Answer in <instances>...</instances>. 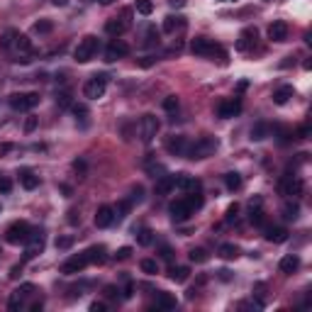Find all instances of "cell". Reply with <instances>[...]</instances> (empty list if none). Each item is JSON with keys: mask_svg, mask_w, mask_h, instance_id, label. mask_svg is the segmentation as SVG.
Here are the masks:
<instances>
[{"mask_svg": "<svg viewBox=\"0 0 312 312\" xmlns=\"http://www.w3.org/2000/svg\"><path fill=\"white\" fill-rule=\"evenodd\" d=\"M298 215H300V205L298 202H293V200H288L285 205H283V217L285 220H298Z\"/></svg>", "mask_w": 312, "mask_h": 312, "instance_id": "e575fe53", "label": "cell"}, {"mask_svg": "<svg viewBox=\"0 0 312 312\" xmlns=\"http://www.w3.org/2000/svg\"><path fill=\"white\" fill-rule=\"evenodd\" d=\"M51 27H54V24L49 22V20H39V22H34V32L37 34H49L51 32Z\"/></svg>", "mask_w": 312, "mask_h": 312, "instance_id": "f6af8a7d", "label": "cell"}, {"mask_svg": "<svg viewBox=\"0 0 312 312\" xmlns=\"http://www.w3.org/2000/svg\"><path fill=\"white\" fill-rule=\"evenodd\" d=\"M220 142L215 137H200L195 142L188 144V151H186V159H193V161H200V159H207V156H215Z\"/></svg>", "mask_w": 312, "mask_h": 312, "instance_id": "7a4b0ae2", "label": "cell"}, {"mask_svg": "<svg viewBox=\"0 0 312 312\" xmlns=\"http://www.w3.org/2000/svg\"><path fill=\"white\" fill-rule=\"evenodd\" d=\"M73 115H76V120L83 124V127L88 124V108H86V105H73Z\"/></svg>", "mask_w": 312, "mask_h": 312, "instance_id": "60d3db41", "label": "cell"}, {"mask_svg": "<svg viewBox=\"0 0 312 312\" xmlns=\"http://www.w3.org/2000/svg\"><path fill=\"white\" fill-rule=\"evenodd\" d=\"M171 190H173V176L164 173L156 178V195H168Z\"/></svg>", "mask_w": 312, "mask_h": 312, "instance_id": "4dcf8cb0", "label": "cell"}, {"mask_svg": "<svg viewBox=\"0 0 312 312\" xmlns=\"http://www.w3.org/2000/svg\"><path fill=\"white\" fill-rule=\"evenodd\" d=\"M129 15H132V12H129V10H124L122 15H120V17H110V20L105 22V32L110 34L112 39L122 37V34L127 32V27H129V20H127Z\"/></svg>", "mask_w": 312, "mask_h": 312, "instance_id": "9c48e42d", "label": "cell"}, {"mask_svg": "<svg viewBox=\"0 0 312 312\" xmlns=\"http://www.w3.org/2000/svg\"><path fill=\"white\" fill-rule=\"evenodd\" d=\"M112 222H115V207H110V205H100L98 212H95V227L105 229V227H110Z\"/></svg>", "mask_w": 312, "mask_h": 312, "instance_id": "44dd1931", "label": "cell"}, {"mask_svg": "<svg viewBox=\"0 0 312 312\" xmlns=\"http://www.w3.org/2000/svg\"><path fill=\"white\" fill-rule=\"evenodd\" d=\"M34 127H37V117H27V122H24V129H27V132H32Z\"/></svg>", "mask_w": 312, "mask_h": 312, "instance_id": "680465c9", "label": "cell"}, {"mask_svg": "<svg viewBox=\"0 0 312 312\" xmlns=\"http://www.w3.org/2000/svg\"><path fill=\"white\" fill-rule=\"evenodd\" d=\"M256 39H258V32H256V30H254V27H246V30H242V34H239L237 49H239V51H249V49H254Z\"/></svg>", "mask_w": 312, "mask_h": 312, "instance_id": "ac0fdd59", "label": "cell"}, {"mask_svg": "<svg viewBox=\"0 0 312 312\" xmlns=\"http://www.w3.org/2000/svg\"><path fill=\"white\" fill-rule=\"evenodd\" d=\"M190 51L195 56H215V54H224L220 46L215 44L212 39H207V37H195L193 42H190Z\"/></svg>", "mask_w": 312, "mask_h": 312, "instance_id": "ba28073f", "label": "cell"}, {"mask_svg": "<svg viewBox=\"0 0 312 312\" xmlns=\"http://www.w3.org/2000/svg\"><path fill=\"white\" fill-rule=\"evenodd\" d=\"M298 266H300V258L295 256V254H288V256H283L280 258V273H285V276H290V273H295L298 271Z\"/></svg>", "mask_w": 312, "mask_h": 312, "instance_id": "d4e9b609", "label": "cell"}, {"mask_svg": "<svg viewBox=\"0 0 312 312\" xmlns=\"http://www.w3.org/2000/svg\"><path fill=\"white\" fill-rule=\"evenodd\" d=\"M0 46L15 56V61H22V64L32 61V42H30L27 34H20L17 30H5L3 39H0Z\"/></svg>", "mask_w": 312, "mask_h": 312, "instance_id": "6da1fadb", "label": "cell"}, {"mask_svg": "<svg viewBox=\"0 0 312 312\" xmlns=\"http://www.w3.org/2000/svg\"><path fill=\"white\" fill-rule=\"evenodd\" d=\"M188 139L183 137V134H173V137H168L166 139V151L173 156H186V151H188Z\"/></svg>", "mask_w": 312, "mask_h": 312, "instance_id": "e0dca14e", "label": "cell"}, {"mask_svg": "<svg viewBox=\"0 0 312 312\" xmlns=\"http://www.w3.org/2000/svg\"><path fill=\"white\" fill-rule=\"evenodd\" d=\"M168 212H171V220L173 222H186V220H190V215H193V210H190V205L186 202V198H180V200L171 202V207H168Z\"/></svg>", "mask_w": 312, "mask_h": 312, "instance_id": "2e32d148", "label": "cell"}, {"mask_svg": "<svg viewBox=\"0 0 312 312\" xmlns=\"http://www.w3.org/2000/svg\"><path fill=\"white\" fill-rule=\"evenodd\" d=\"M86 256H88V264H105V258H108V249L102 244H95L86 249Z\"/></svg>", "mask_w": 312, "mask_h": 312, "instance_id": "cb8c5ba5", "label": "cell"}, {"mask_svg": "<svg viewBox=\"0 0 312 312\" xmlns=\"http://www.w3.org/2000/svg\"><path fill=\"white\" fill-rule=\"evenodd\" d=\"M264 237L271 244H283V242H288V229L285 227H271V224H266L264 227Z\"/></svg>", "mask_w": 312, "mask_h": 312, "instance_id": "d6986e66", "label": "cell"}, {"mask_svg": "<svg viewBox=\"0 0 312 312\" xmlns=\"http://www.w3.org/2000/svg\"><path fill=\"white\" fill-rule=\"evenodd\" d=\"M34 290H37V288H34L32 283H22V285H20L17 290H12L10 300H8V310H10V312H17L24 305V300H27V298H30V295L34 293Z\"/></svg>", "mask_w": 312, "mask_h": 312, "instance_id": "30bf717a", "label": "cell"}, {"mask_svg": "<svg viewBox=\"0 0 312 312\" xmlns=\"http://www.w3.org/2000/svg\"><path fill=\"white\" fill-rule=\"evenodd\" d=\"M268 137V124L266 122H258L254 129H251V139L254 142H261V139H266Z\"/></svg>", "mask_w": 312, "mask_h": 312, "instance_id": "8d00e7d4", "label": "cell"}, {"mask_svg": "<svg viewBox=\"0 0 312 312\" xmlns=\"http://www.w3.org/2000/svg\"><path fill=\"white\" fill-rule=\"evenodd\" d=\"M183 27H186V17H180V15H168L166 22H164V32L173 34L176 30H183Z\"/></svg>", "mask_w": 312, "mask_h": 312, "instance_id": "f1b7e54d", "label": "cell"}, {"mask_svg": "<svg viewBox=\"0 0 312 312\" xmlns=\"http://www.w3.org/2000/svg\"><path fill=\"white\" fill-rule=\"evenodd\" d=\"M12 190V183L10 178H5V176H0V193H10Z\"/></svg>", "mask_w": 312, "mask_h": 312, "instance_id": "f5cc1de1", "label": "cell"}, {"mask_svg": "<svg viewBox=\"0 0 312 312\" xmlns=\"http://www.w3.org/2000/svg\"><path fill=\"white\" fill-rule=\"evenodd\" d=\"M105 307H108L105 302H93V305H90V312H102Z\"/></svg>", "mask_w": 312, "mask_h": 312, "instance_id": "94428289", "label": "cell"}, {"mask_svg": "<svg viewBox=\"0 0 312 312\" xmlns=\"http://www.w3.org/2000/svg\"><path fill=\"white\" fill-rule=\"evenodd\" d=\"M188 256H190V261H193V264H205V261L210 258V254H207L205 249H190Z\"/></svg>", "mask_w": 312, "mask_h": 312, "instance_id": "ab89813d", "label": "cell"}, {"mask_svg": "<svg viewBox=\"0 0 312 312\" xmlns=\"http://www.w3.org/2000/svg\"><path fill=\"white\" fill-rule=\"evenodd\" d=\"M56 105L59 108H68L71 105V90H59L56 93Z\"/></svg>", "mask_w": 312, "mask_h": 312, "instance_id": "7bdbcfd3", "label": "cell"}, {"mask_svg": "<svg viewBox=\"0 0 312 312\" xmlns=\"http://www.w3.org/2000/svg\"><path fill=\"white\" fill-rule=\"evenodd\" d=\"M15 149V144H0V156H8Z\"/></svg>", "mask_w": 312, "mask_h": 312, "instance_id": "91938a15", "label": "cell"}, {"mask_svg": "<svg viewBox=\"0 0 312 312\" xmlns=\"http://www.w3.org/2000/svg\"><path fill=\"white\" fill-rule=\"evenodd\" d=\"M176 305H178V300L171 295V293H156V307L159 310H176Z\"/></svg>", "mask_w": 312, "mask_h": 312, "instance_id": "484cf974", "label": "cell"}, {"mask_svg": "<svg viewBox=\"0 0 312 312\" xmlns=\"http://www.w3.org/2000/svg\"><path fill=\"white\" fill-rule=\"evenodd\" d=\"M30 234H32V227L27 222H12L5 232V242L8 244H24L30 239Z\"/></svg>", "mask_w": 312, "mask_h": 312, "instance_id": "52a82bcc", "label": "cell"}, {"mask_svg": "<svg viewBox=\"0 0 312 312\" xmlns=\"http://www.w3.org/2000/svg\"><path fill=\"white\" fill-rule=\"evenodd\" d=\"M142 198H144V188L142 186H137V188H132V195H129V202H142Z\"/></svg>", "mask_w": 312, "mask_h": 312, "instance_id": "681fc988", "label": "cell"}, {"mask_svg": "<svg viewBox=\"0 0 312 312\" xmlns=\"http://www.w3.org/2000/svg\"><path fill=\"white\" fill-rule=\"evenodd\" d=\"M129 254H132V249H129V246H122V249H120L115 256L120 258V261H124V258H129Z\"/></svg>", "mask_w": 312, "mask_h": 312, "instance_id": "11a10c76", "label": "cell"}, {"mask_svg": "<svg viewBox=\"0 0 312 312\" xmlns=\"http://www.w3.org/2000/svg\"><path fill=\"white\" fill-rule=\"evenodd\" d=\"M0 212H3V205H0Z\"/></svg>", "mask_w": 312, "mask_h": 312, "instance_id": "003e7915", "label": "cell"}, {"mask_svg": "<svg viewBox=\"0 0 312 312\" xmlns=\"http://www.w3.org/2000/svg\"><path fill=\"white\" fill-rule=\"evenodd\" d=\"M105 90H108V76L105 73H95V76H90L86 81V86H83V95L88 98V100H98L105 95Z\"/></svg>", "mask_w": 312, "mask_h": 312, "instance_id": "277c9868", "label": "cell"}, {"mask_svg": "<svg viewBox=\"0 0 312 312\" xmlns=\"http://www.w3.org/2000/svg\"><path fill=\"white\" fill-rule=\"evenodd\" d=\"M178 105H180L178 95H168L166 100H164V110H166V112H176V110H178Z\"/></svg>", "mask_w": 312, "mask_h": 312, "instance_id": "ee69618b", "label": "cell"}, {"mask_svg": "<svg viewBox=\"0 0 312 312\" xmlns=\"http://www.w3.org/2000/svg\"><path fill=\"white\" fill-rule=\"evenodd\" d=\"M159 127H161V122H159V117H156V115H144V117L139 120V124H137L139 139H142L144 144H151V142H154V137L159 134Z\"/></svg>", "mask_w": 312, "mask_h": 312, "instance_id": "5b68a950", "label": "cell"}, {"mask_svg": "<svg viewBox=\"0 0 312 312\" xmlns=\"http://www.w3.org/2000/svg\"><path fill=\"white\" fill-rule=\"evenodd\" d=\"M190 276V271L186 266H171L168 268V278L173 280V283H186Z\"/></svg>", "mask_w": 312, "mask_h": 312, "instance_id": "1f68e13d", "label": "cell"}, {"mask_svg": "<svg viewBox=\"0 0 312 312\" xmlns=\"http://www.w3.org/2000/svg\"><path fill=\"white\" fill-rule=\"evenodd\" d=\"M161 258H166V261H173V251H171V246H161Z\"/></svg>", "mask_w": 312, "mask_h": 312, "instance_id": "9f6ffc18", "label": "cell"}, {"mask_svg": "<svg viewBox=\"0 0 312 312\" xmlns=\"http://www.w3.org/2000/svg\"><path fill=\"white\" fill-rule=\"evenodd\" d=\"M142 271L144 273H149V276H154V273H159V261L156 258H142Z\"/></svg>", "mask_w": 312, "mask_h": 312, "instance_id": "74e56055", "label": "cell"}, {"mask_svg": "<svg viewBox=\"0 0 312 312\" xmlns=\"http://www.w3.org/2000/svg\"><path fill=\"white\" fill-rule=\"evenodd\" d=\"M237 215H239V205L234 202V205H229V207H227V217H224V222H227V224L237 222Z\"/></svg>", "mask_w": 312, "mask_h": 312, "instance_id": "bcb514c9", "label": "cell"}, {"mask_svg": "<svg viewBox=\"0 0 312 312\" xmlns=\"http://www.w3.org/2000/svg\"><path fill=\"white\" fill-rule=\"evenodd\" d=\"M71 242H73L71 237H61V239H56V249H68Z\"/></svg>", "mask_w": 312, "mask_h": 312, "instance_id": "db71d44e", "label": "cell"}, {"mask_svg": "<svg viewBox=\"0 0 312 312\" xmlns=\"http://www.w3.org/2000/svg\"><path fill=\"white\" fill-rule=\"evenodd\" d=\"M129 54V44L124 42V39H112L108 49H105V61H117V59H124V56Z\"/></svg>", "mask_w": 312, "mask_h": 312, "instance_id": "4fadbf2b", "label": "cell"}, {"mask_svg": "<svg viewBox=\"0 0 312 312\" xmlns=\"http://www.w3.org/2000/svg\"><path fill=\"white\" fill-rule=\"evenodd\" d=\"M249 220H251V224H256V227H266V212L261 210V198H256V200H251V210H249Z\"/></svg>", "mask_w": 312, "mask_h": 312, "instance_id": "7402d4cb", "label": "cell"}, {"mask_svg": "<svg viewBox=\"0 0 312 312\" xmlns=\"http://www.w3.org/2000/svg\"><path fill=\"white\" fill-rule=\"evenodd\" d=\"M293 95H295V88H293V86H280V88L273 90V102H276V105H285Z\"/></svg>", "mask_w": 312, "mask_h": 312, "instance_id": "4316f807", "label": "cell"}, {"mask_svg": "<svg viewBox=\"0 0 312 312\" xmlns=\"http://www.w3.org/2000/svg\"><path fill=\"white\" fill-rule=\"evenodd\" d=\"M224 186L232 190V193H234V190H239V188H242V176H239L237 171H229V173H224Z\"/></svg>", "mask_w": 312, "mask_h": 312, "instance_id": "836d02e7", "label": "cell"}, {"mask_svg": "<svg viewBox=\"0 0 312 312\" xmlns=\"http://www.w3.org/2000/svg\"><path fill=\"white\" fill-rule=\"evenodd\" d=\"M10 108L17 112H30L32 108L39 105V93H15L10 95Z\"/></svg>", "mask_w": 312, "mask_h": 312, "instance_id": "8992f818", "label": "cell"}, {"mask_svg": "<svg viewBox=\"0 0 312 312\" xmlns=\"http://www.w3.org/2000/svg\"><path fill=\"white\" fill-rule=\"evenodd\" d=\"M186 202L190 205V210H200L202 205H205V195H202V190H190V193H186Z\"/></svg>", "mask_w": 312, "mask_h": 312, "instance_id": "f546056e", "label": "cell"}, {"mask_svg": "<svg viewBox=\"0 0 312 312\" xmlns=\"http://www.w3.org/2000/svg\"><path fill=\"white\" fill-rule=\"evenodd\" d=\"M151 242H154V232H151L149 227H139V229H137V244L149 246Z\"/></svg>", "mask_w": 312, "mask_h": 312, "instance_id": "d6a6232c", "label": "cell"}, {"mask_svg": "<svg viewBox=\"0 0 312 312\" xmlns=\"http://www.w3.org/2000/svg\"><path fill=\"white\" fill-rule=\"evenodd\" d=\"M173 188H180L183 193H190V190L200 188V180L188 176V173H178V176H173Z\"/></svg>", "mask_w": 312, "mask_h": 312, "instance_id": "ffe728a7", "label": "cell"}, {"mask_svg": "<svg viewBox=\"0 0 312 312\" xmlns=\"http://www.w3.org/2000/svg\"><path fill=\"white\" fill-rule=\"evenodd\" d=\"M278 188L283 195H288V198H298L302 193V180L298 178V176H290V173H285L283 178H280Z\"/></svg>", "mask_w": 312, "mask_h": 312, "instance_id": "7c38bea8", "label": "cell"}, {"mask_svg": "<svg viewBox=\"0 0 312 312\" xmlns=\"http://www.w3.org/2000/svg\"><path fill=\"white\" fill-rule=\"evenodd\" d=\"M239 112H242V100L239 98H227V100H220V105H217V117H222V120L237 117Z\"/></svg>", "mask_w": 312, "mask_h": 312, "instance_id": "5bb4252c", "label": "cell"}, {"mask_svg": "<svg viewBox=\"0 0 312 312\" xmlns=\"http://www.w3.org/2000/svg\"><path fill=\"white\" fill-rule=\"evenodd\" d=\"M102 5H112V3H115V0H100Z\"/></svg>", "mask_w": 312, "mask_h": 312, "instance_id": "03108f58", "label": "cell"}, {"mask_svg": "<svg viewBox=\"0 0 312 312\" xmlns=\"http://www.w3.org/2000/svg\"><path fill=\"white\" fill-rule=\"evenodd\" d=\"M159 44V32H156V27H149L146 30V46H154Z\"/></svg>", "mask_w": 312, "mask_h": 312, "instance_id": "c3c4849f", "label": "cell"}, {"mask_svg": "<svg viewBox=\"0 0 312 312\" xmlns=\"http://www.w3.org/2000/svg\"><path fill=\"white\" fill-rule=\"evenodd\" d=\"M66 3H68V0H54V5H56V8H64Z\"/></svg>", "mask_w": 312, "mask_h": 312, "instance_id": "e7e4bbea", "label": "cell"}, {"mask_svg": "<svg viewBox=\"0 0 312 312\" xmlns=\"http://www.w3.org/2000/svg\"><path fill=\"white\" fill-rule=\"evenodd\" d=\"M117 293H120V288H117V285H105V298L115 300V298H117Z\"/></svg>", "mask_w": 312, "mask_h": 312, "instance_id": "816d5d0a", "label": "cell"}, {"mask_svg": "<svg viewBox=\"0 0 312 312\" xmlns=\"http://www.w3.org/2000/svg\"><path fill=\"white\" fill-rule=\"evenodd\" d=\"M20 271H22V266H15L12 268V273H10V278H17V276H20Z\"/></svg>", "mask_w": 312, "mask_h": 312, "instance_id": "6125c7cd", "label": "cell"}, {"mask_svg": "<svg viewBox=\"0 0 312 312\" xmlns=\"http://www.w3.org/2000/svg\"><path fill=\"white\" fill-rule=\"evenodd\" d=\"M268 39H273V42H285V39H288V22L276 20V22L268 27Z\"/></svg>", "mask_w": 312, "mask_h": 312, "instance_id": "603a6c76", "label": "cell"}, {"mask_svg": "<svg viewBox=\"0 0 312 312\" xmlns=\"http://www.w3.org/2000/svg\"><path fill=\"white\" fill-rule=\"evenodd\" d=\"M24 244H27V249H24V261H30V258H34L42 249H44V232H42V229H32L30 239H27Z\"/></svg>", "mask_w": 312, "mask_h": 312, "instance_id": "8fae6325", "label": "cell"}, {"mask_svg": "<svg viewBox=\"0 0 312 312\" xmlns=\"http://www.w3.org/2000/svg\"><path fill=\"white\" fill-rule=\"evenodd\" d=\"M98 49H100V42H98V37L88 34V37H83V39L78 42V46H76V51H73V56H76L78 64H88L90 59L98 54Z\"/></svg>", "mask_w": 312, "mask_h": 312, "instance_id": "3957f363", "label": "cell"}, {"mask_svg": "<svg viewBox=\"0 0 312 312\" xmlns=\"http://www.w3.org/2000/svg\"><path fill=\"white\" fill-rule=\"evenodd\" d=\"M310 137V124H302L300 129L295 132V139H307Z\"/></svg>", "mask_w": 312, "mask_h": 312, "instance_id": "f907efd6", "label": "cell"}, {"mask_svg": "<svg viewBox=\"0 0 312 312\" xmlns=\"http://www.w3.org/2000/svg\"><path fill=\"white\" fill-rule=\"evenodd\" d=\"M168 3H171V5H173V8H180V5H183V3H186V0H168Z\"/></svg>", "mask_w": 312, "mask_h": 312, "instance_id": "be15d7a7", "label": "cell"}, {"mask_svg": "<svg viewBox=\"0 0 312 312\" xmlns=\"http://www.w3.org/2000/svg\"><path fill=\"white\" fill-rule=\"evenodd\" d=\"M129 210H132V202H129V200H122L120 205H117V207H115V220H124Z\"/></svg>", "mask_w": 312, "mask_h": 312, "instance_id": "b9f144b4", "label": "cell"}, {"mask_svg": "<svg viewBox=\"0 0 312 312\" xmlns=\"http://www.w3.org/2000/svg\"><path fill=\"white\" fill-rule=\"evenodd\" d=\"M134 8H137V12H139V15L149 17V15L154 12V3H151V0H137V5H134Z\"/></svg>", "mask_w": 312, "mask_h": 312, "instance_id": "f35d334b", "label": "cell"}, {"mask_svg": "<svg viewBox=\"0 0 312 312\" xmlns=\"http://www.w3.org/2000/svg\"><path fill=\"white\" fill-rule=\"evenodd\" d=\"M68 222H71V224H81V215H78L76 210H71V212H68Z\"/></svg>", "mask_w": 312, "mask_h": 312, "instance_id": "6f0895ef", "label": "cell"}, {"mask_svg": "<svg viewBox=\"0 0 312 312\" xmlns=\"http://www.w3.org/2000/svg\"><path fill=\"white\" fill-rule=\"evenodd\" d=\"M86 266H88V256H86V251H83V254H76V256L66 258V261L61 264V273L73 276V273H81Z\"/></svg>", "mask_w": 312, "mask_h": 312, "instance_id": "9a60e30c", "label": "cell"}, {"mask_svg": "<svg viewBox=\"0 0 312 312\" xmlns=\"http://www.w3.org/2000/svg\"><path fill=\"white\" fill-rule=\"evenodd\" d=\"M220 256L227 258V261H229V258H237L239 256V246L237 244H222L220 246Z\"/></svg>", "mask_w": 312, "mask_h": 312, "instance_id": "d590c367", "label": "cell"}, {"mask_svg": "<svg viewBox=\"0 0 312 312\" xmlns=\"http://www.w3.org/2000/svg\"><path fill=\"white\" fill-rule=\"evenodd\" d=\"M276 132H278V142L280 144H288L290 139H293V132L285 129V127H276Z\"/></svg>", "mask_w": 312, "mask_h": 312, "instance_id": "7dc6e473", "label": "cell"}, {"mask_svg": "<svg viewBox=\"0 0 312 312\" xmlns=\"http://www.w3.org/2000/svg\"><path fill=\"white\" fill-rule=\"evenodd\" d=\"M20 183H22V188L34 190L39 186V176H37L34 171H30V168H22V171H20Z\"/></svg>", "mask_w": 312, "mask_h": 312, "instance_id": "83f0119b", "label": "cell"}]
</instances>
